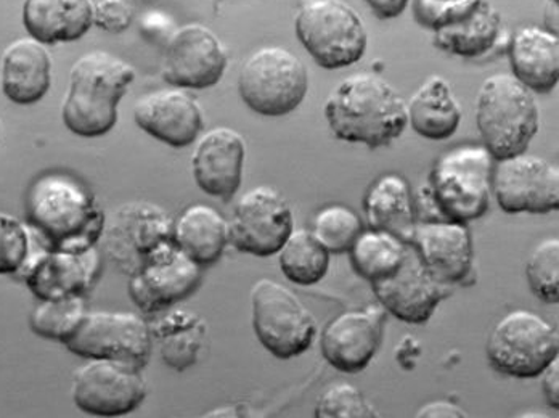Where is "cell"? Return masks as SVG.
Here are the masks:
<instances>
[{
    "mask_svg": "<svg viewBox=\"0 0 559 418\" xmlns=\"http://www.w3.org/2000/svg\"><path fill=\"white\" fill-rule=\"evenodd\" d=\"M68 351L84 359H110L143 367L152 356L153 338L148 321L138 312H87Z\"/></svg>",
    "mask_w": 559,
    "mask_h": 418,
    "instance_id": "cell-12",
    "label": "cell"
},
{
    "mask_svg": "<svg viewBox=\"0 0 559 418\" xmlns=\"http://www.w3.org/2000/svg\"><path fill=\"white\" fill-rule=\"evenodd\" d=\"M513 76L532 92L554 91L559 80L558 34L537 25L514 31L510 43Z\"/></svg>",
    "mask_w": 559,
    "mask_h": 418,
    "instance_id": "cell-24",
    "label": "cell"
},
{
    "mask_svg": "<svg viewBox=\"0 0 559 418\" xmlns=\"http://www.w3.org/2000/svg\"><path fill=\"white\" fill-rule=\"evenodd\" d=\"M407 118L412 128L429 141L452 138L462 121V108L444 77L426 80L407 104Z\"/></svg>",
    "mask_w": 559,
    "mask_h": 418,
    "instance_id": "cell-29",
    "label": "cell"
},
{
    "mask_svg": "<svg viewBox=\"0 0 559 418\" xmlns=\"http://www.w3.org/2000/svg\"><path fill=\"white\" fill-rule=\"evenodd\" d=\"M135 70L119 57L94 50L80 57L70 71L61 120L80 138H102L118 121V107L134 83Z\"/></svg>",
    "mask_w": 559,
    "mask_h": 418,
    "instance_id": "cell-3",
    "label": "cell"
},
{
    "mask_svg": "<svg viewBox=\"0 0 559 418\" xmlns=\"http://www.w3.org/2000/svg\"><path fill=\"white\" fill-rule=\"evenodd\" d=\"M384 315L383 306H368L332 319L320 338L326 362L340 372H362L383 342Z\"/></svg>",
    "mask_w": 559,
    "mask_h": 418,
    "instance_id": "cell-19",
    "label": "cell"
},
{
    "mask_svg": "<svg viewBox=\"0 0 559 418\" xmlns=\"http://www.w3.org/2000/svg\"><path fill=\"white\" fill-rule=\"evenodd\" d=\"M174 244L201 267L216 263L230 243L228 223L214 206L195 203L174 220Z\"/></svg>",
    "mask_w": 559,
    "mask_h": 418,
    "instance_id": "cell-28",
    "label": "cell"
},
{
    "mask_svg": "<svg viewBox=\"0 0 559 418\" xmlns=\"http://www.w3.org/2000/svg\"><path fill=\"white\" fill-rule=\"evenodd\" d=\"M173 217L162 206L129 202L107 217L98 243L116 270L132 275L173 247Z\"/></svg>",
    "mask_w": 559,
    "mask_h": 418,
    "instance_id": "cell-8",
    "label": "cell"
},
{
    "mask_svg": "<svg viewBox=\"0 0 559 418\" xmlns=\"http://www.w3.org/2000/svg\"><path fill=\"white\" fill-rule=\"evenodd\" d=\"M278 264L285 277L296 285L319 284L330 266V251L312 230L293 229L278 251Z\"/></svg>",
    "mask_w": 559,
    "mask_h": 418,
    "instance_id": "cell-32",
    "label": "cell"
},
{
    "mask_svg": "<svg viewBox=\"0 0 559 418\" xmlns=\"http://www.w3.org/2000/svg\"><path fill=\"white\" fill-rule=\"evenodd\" d=\"M227 63L219 37L200 23H190L169 39L163 77L177 89L203 91L223 80Z\"/></svg>",
    "mask_w": 559,
    "mask_h": 418,
    "instance_id": "cell-16",
    "label": "cell"
},
{
    "mask_svg": "<svg viewBox=\"0 0 559 418\" xmlns=\"http://www.w3.org/2000/svg\"><path fill=\"white\" fill-rule=\"evenodd\" d=\"M555 2H558V0H555Z\"/></svg>",
    "mask_w": 559,
    "mask_h": 418,
    "instance_id": "cell-43",
    "label": "cell"
},
{
    "mask_svg": "<svg viewBox=\"0 0 559 418\" xmlns=\"http://www.w3.org/2000/svg\"><path fill=\"white\" fill-rule=\"evenodd\" d=\"M201 278L200 264L173 244L129 275V297L143 314L153 315L195 294Z\"/></svg>",
    "mask_w": 559,
    "mask_h": 418,
    "instance_id": "cell-17",
    "label": "cell"
},
{
    "mask_svg": "<svg viewBox=\"0 0 559 418\" xmlns=\"http://www.w3.org/2000/svg\"><path fill=\"white\" fill-rule=\"evenodd\" d=\"M411 243L441 284H462L473 272L475 248L466 223L444 217L417 219Z\"/></svg>",
    "mask_w": 559,
    "mask_h": 418,
    "instance_id": "cell-20",
    "label": "cell"
},
{
    "mask_svg": "<svg viewBox=\"0 0 559 418\" xmlns=\"http://www.w3.org/2000/svg\"><path fill=\"white\" fill-rule=\"evenodd\" d=\"M532 294L548 304L559 301V240L540 241L532 251L526 266Z\"/></svg>",
    "mask_w": 559,
    "mask_h": 418,
    "instance_id": "cell-35",
    "label": "cell"
},
{
    "mask_svg": "<svg viewBox=\"0 0 559 418\" xmlns=\"http://www.w3.org/2000/svg\"><path fill=\"white\" fill-rule=\"evenodd\" d=\"M132 10L126 0H98L94 5V25L108 33H122L131 26Z\"/></svg>",
    "mask_w": 559,
    "mask_h": 418,
    "instance_id": "cell-39",
    "label": "cell"
},
{
    "mask_svg": "<svg viewBox=\"0 0 559 418\" xmlns=\"http://www.w3.org/2000/svg\"><path fill=\"white\" fill-rule=\"evenodd\" d=\"M496 162L492 193L504 213L547 214L559 208L557 165L527 152Z\"/></svg>",
    "mask_w": 559,
    "mask_h": 418,
    "instance_id": "cell-15",
    "label": "cell"
},
{
    "mask_svg": "<svg viewBox=\"0 0 559 418\" xmlns=\"http://www.w3.org/2000/svg\"><path fill=\"white\" fill-rule=\"evenodd\" d=\"M296 36L325 70L356 64L367 50V29L359 13L344 0H308L295 20Z\"/></svg>",
    "mask_w": 559,
    "mask_h": 418,
    "instance_id": "cell-7",
    "label": "cell"
},
{
    "mask_svg": "<svg viewBox=\"0 0 559 418\" xmlns=\"http://www.w3.org/2000/svg\"><path fill=\"white\" fill-rule=\"evenodd\" d=\"M417 417H466L465 410L449 401H432L418 410Z\"/></svg>",
    "mask_w": 559,
    "mask_h": 418,
    "instance_id": "cell-42",
    "label": "cell"
},
{
    "mask_svg": "<svg viewBox=\"0 0 559 418\" xmlns=\"http://www.w3.org/2000/svg\"><path fill=\"white\" fill-rule=\"evenodd\" d=\"M558 358L551 360L544 372L540 373L542 386H544L545 397L554 409L559 407V362Z\"/></svg>",
    "mask_w": 559,
    "mask_h": 418,
    "instance_id": "cell-40",
    "label": "cell"
},
{
    "mask_svg": "<svg viewBox=\"0 0 559 418\" xmlns=\"http://www.w3.org/2000/svg\"><path fill=\"white\" fill-rule=\"evenodd\" d=\"M85 297L44 299L29 315V327L40 338L67 345L87 315Z\"/></svg>",
    "mask_w": 559,
    "mask_h": 418,
    "instance_id": "cell-33",
    "label": "cell"
},
{
    "mask_svg": "<svg viewBox=\"0 0 559 418\" xmlns=\"http://www.w3.org/2000/svg\"><path fill=\"white\" fill-rule=\"evenodd\" d=\"M502 36V16L489 0H479L475 9L459 22L435 31V44L444 52L465 59L489 53Z\"/></svg>",
    "mask_w": 559,
    "mask_h": 418,
    "instance_id": "cell-30",
    "label": "cell"
},
{
    "mask_svg": "<svg viewBox=\"0 0 559 418\" xmlns=\"http://www.w3.org/2000/svg\"><path fill=\"white\" fill-rule=\"evenodd\" d=\"M364 210L370 227L388 230L411 243L417 224V206L411 183L404 176L388 172L374 180L365 195Z\"/></svg>",
    "mask_w": 559,
    "mask_h": 418,
    "instance_id": "cell-27",
    "label": "cell"
},
{
    "mask_svg": "<svg viewBox=\"0 0 559 418\" xmlns=\"http://www.w3.org/2000/svg\"><path fill=\"white\" fill-rule=\"evenodd\" d=\"M29 251V227L0 211V275H15Z\"/></svg>",
    "mask_w": 559,
    "mask_h": 418,
    "instance_id": "cell-37",
    "label": "cell"
},
{
    "mask_svg": "<svg viewBox=\"0 0 559 418\" xmlns=\"http://www.w3.org/2000/svg\"><path fill=\"white\" fill-rule=\"evenodd\" d=\"M148 325L166 366L177 372L195 366L207 342V324L200 314L189 309L169 308L153 314Z\"/></svg>",
    "mask_w": 559,
    "mask_h": 418,
    "instance_id": "cell-26",
    "label": "cell"
},
{
    "mask_svg": "<svg viewBox=\"0 0 559 418\" xmlns=\"http://www.w3.org/2000/svg\"><path fill=\"white\" fill-rule=\"evenodd\" d=\"M26 220L50 248L83 251L97 247L107 216L83 180L53 171L31 183Z\"/></svg>",
    "mask_w": 559,
    "mask_h": 418,
    "instance_id": "cell-1",
    "label": "cell"
},
{
    "mask_svg": "<svg viewBox=\"0 0 559 418\" xmlns=\"http://www.w3.org/2000/svg\"><path fill=\"white\" fill-rule=\"evenodd\" d=\"M23 26L33 39L44 46L74 43L94 25L91 0H25Z\"/></svg>",
    "mask_w": 559,
    "mask_h": 418,
    "instance_id": "cell-25",
    "label": "cell"
},
{
    "mask_svg": "<svg viewBox=\"0 0 559 418\" xmlns=\"http://www.w3.org/2000/svg\"><path fill=\"white\" fill-rule=\"evenodd\" d=\"M487 359L499 373L535 379L559 355L557 329L527 309L508 312L487 339Z\"/></svg>",
    "mask_w": 559,
    "mask_h": 418,
    "instance_id": "cell-9",
    "label": "cell"
},
{
    "mask_svg": "<svg viewBox=\"0 0 559 418\" xmlns=\"http://www.w3.org/2000/svg\"><path fill=\"white\" fill-rule=\"evenodd\" d=\"M309 91L306 64L295 53L272 46L252 52L238 74V92L250 110L261 117L293 114Z\"/></svg>",
    "mask_w": 559,
    "mask_h": 418,
    "instance_id": "cell-6",
    "label": "cell"
},
{
    "mask_svg": "<svg viewBox=\"0 0 559 418\" xmlns=\"http://www.w3.org/2000/svg\"><path fill=\"white\" fill-rule=\"evenodd\" d=\"M134 120L143 132L174 148L192 145L204 126L195 98L177 87L142 95L134 107Z\"/></svg>",
    "mask_w": 559,
    "mask_h": 418,
    "instance_id": "cell-21",
    "label": "cell"
},
{
    "mask_svg": "<svg viewBox=\"0 0 559 418\" xmlns=\"http://www.w3.org/2000/svg\"><path fill=\"white\" fill-rule=\"evenodd\" d=\"M316 417L350 418L377 417L373 407L365 399L360 390L346 382H336L326 386L320 394L316 406Z\"/></svg>",
    "mask_w": 559,
    "mask_h": 418,
    "instance_id": "cell-36",
    "label": "cell"
},
{
    "mask_svg": "<svg viewBox=\"0 0 559 418\" xmlns=\"http://www.w3.org/2000/svg\"><path fill=\"white\" fill-rule=\"evenodd\" d=\"M476 124L493 159L527 152L540 126L534 92L510 73L487 77L477 94Z\"/></svg>",
    "mask_w": 559,
    "mask_h": 418,
    "instance_id": "cell-4",
    "label": "cell"
},
{
    "mask_svg": "<svg viewBox=\"0 0 559 418\" xmlns=\"http://www.w3.org/2000/svg\"><path fill=\"white\" fill-rule=\"evenodd\" d=\"M364 230L359 214L346 205H326L313 217L312 232L330 253H347Z\"/></svg>",
    "mask_w": 559,
    "mask_h": 418,
    "instance_id": "cell-34",
    "label": "cell"
},
{
    "mask_svg": "<svg viewBox=\"0 0 559 418\" xmlns=\"http://www.w3.org/2000/svg\"><path fill=\"white\" fill-rule=\"evenodd\" d=\"M29 227V226H28ZM102 256L97 247L83 251L57 250L29 227V251L15 277L25 282L39 301L85 297L97 282Z\"/></svg>",
    "mask_w": 559,
    "mask_h": 418,
    "instance_id": "cell-11",
    "label": "cell"
},
{
    "mask_svg": "<svg viewBox=\"0 0 559 418\" xmlns=\"http://www.w3.org/2000/svg\"><path fill=\"white\" fill-rule=\"evenodd\" d=\"M493 158L484 145H460L439 156L428 189L439 217L469 223L489 211Z\"/></svg>",
    "mask_w": 559,
    "mask_h": 418,
    "instance_id": "cell-5",
    "label": "cell"
},
{
    "mask_svg": "<svg viewBox=\"0 0 559 418\" xmlns=\"http://www.w3.org/2000/svg\"><path fill=\"white\" fill-rule=\"evenodd\" d=\"M74 372V404L95 417H121L134 413L148 394L142 369L110 359H87Z\"/></svg>",
    "mask_w": 559,
    "mask_h": 418,
    "instance_id": "cell-13",
    "label": "cell"
},
{
    "mask_svg": "<svg viewBox=\"0 0 559 418\" xmlns=\"http://www.w3.org/2000/svg\"><path fill=\"white\" fill-rule=\"evenodd\" d=\"M323 114L337 139L370 148L392 144L408 124L404 97L386 80L367 71L337 83Z\"/></svg>",
    "mask_w": 559,
    "mask_h": 418,
    "instance_id": "cell-2",
    "label": "cell"
},
{
    "mask_svg": "<svg viewBox=\"0 0 559 418\" xmlns=\"http://www.w3.org/2000/svg\"><path fill=\"white\" fill-rule=\"evenodd\" d=\"M371 287L384 311L391 312L399 321L415 325L426 324L439 302L452 291L449 285L441 284L426 270L412 243H408L399 270L390 277L374 282Z\"/></svg>",
    "mask_w": 559,
    "mask_h": 418,
    "instance_id": "cell-18",
    "label": "cell"
},
{
    "mask_svg": "<svg viewBox=\"0 0 559 418\" xmlns=\"http://www.w3.org/2000/svg\"><path fill=\"white\" fill-rule=\"evenodd\" d=\"M52 84V59L46 46L33 37L15 40L3 50L0 87L12 104L34 105Z\"/></svg>",
    "mask_w": 559,
    "mask_h": 418,
    "instance_id": "cell-23",
    "label": "cell"
},
{
    "mask_svg": "<svg viewBox=\"0 0 559 418\" xmlns=\"http://www.w3.org/2000/svg\"><path fill=\"white\" fill-rule=\"evenodd\" d=\"M245 145L243 135L235 129H211L201 135L192 155V171L197 186L206 195L230 202L238 192L243 179Z\"/></svg>",
    "mask_w": 559,
    "mask_h": 418,
    "instance_id": "cell-22",
    "label": "cell"
},
{
    "mask_svg": "<svg viewBox=\"0 0 559 418\" xmlns=\"http://www.w3.org/2000/svg\"><path fill=\"white\" fill-rule=\"evenodd\" d=\"M293 229V211L271 186L254 187L241 195L228 223L230 243L258 258L277 254Z\"/></svg>",
    "mask_w": 559,
    "mask_h": 418,
    "instance_id": "cell-14",
    "label": "cell"
},
{
    "mask_svg": "<svg viewBox=\"0 0 559 418\" xmlns=\"http://www.w3.org/2000/svg\"><path fill=\"white\" fill-rule=\"evenodd\" d=\"M252 329L261 345L277 359L301 356L312 346L317 321L288 287L261 278L251 291Z\"/></svg>",
    "mask_w": 559,
    "mask_h": 418,
    "instance_id": "cell-10",
    "label": "cell"
},
{
    "mask_svg": "<svg viewBox=\"0 0 559 418\" xmlns=\"http://www.w3.org/2000/svg\"><path fill=\"white\" fill-rule=\"evenodd\" d=\"M407 241L399 239L388 230H362L350 247V261L370 284L390 277L401 266L407 253Z\"/></svg>",
    "mask_w": 559,
    "mask_h": 418,
    "instance_id": "cell-31",
    "label": "cell"
},
{
    "mask_svg": "<svg viewBox=\"0 0 559 418\" xmlns=\"http://www.w3.org/2000/svg\"><path fill=\"white\" fill-rule=\"evenodd\" d=\"M365 2L373 10L374 15L380 16V19L390 20L402 15L411 0H365Z\"/></svg>",
    "mask_w": 559,
    "mask_h": 418,
    "instance_id": "cell-41",
    "label": "cell"
},
{
    "mask_svg": "<svg viewBox=\"0 0 559 418\" xmlns=\"http://www.w3.org/2000/svg\"><path fill=\"white\" fill-rule=\"evenodd\" d=\"M477 2L479 0H415V19L425 28L436 31L468 15Z\"/></svg>",
    "mask_w": 559,
    "mask_h": 418,
    "instance_id": "cell-38",
    "label": "cell"
}]
</instances>
